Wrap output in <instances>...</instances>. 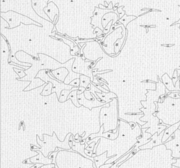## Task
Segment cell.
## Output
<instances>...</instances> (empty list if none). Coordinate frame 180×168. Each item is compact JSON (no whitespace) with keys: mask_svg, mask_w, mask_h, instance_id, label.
I'll list each match as a JSON object with an SVG mask.
<instances>
[{"mask_svg":"<svg viewBox=\"0 0 180 168\" xmlns=\"http://www.w3.org/2000/svg\"><path fill=\"white\" fill-rule=\"evenodd\" d=\"M44 165L42 164H35L32 167H30V168H40L41 167H42Z\"/></svg>","mask_w":180,"mask_h":168,"instance_id":"cell-12","label":"cell"},{"mask_svg":"<svg viewBox=\"0 0 180 168\" xmlns=\"http://www.w3.org/2000/svg\"><path fill=\"white\" fill-rule=\"evenodd\" d=\"M112 166H113V164H108L102 165V166L100 167V168H110V167H112Z\"/></svg>","mask_w":180,"mask_h":168,"instance_id":"cell-13","label":"cell"},{"mask_svg":"<svg viewBox=\"0 0 180 168\" xmlns=\"http://www.w3.org/2000/svg\"><path fill=\"white\" fill-rule=\"evenodd\" d=\"M129 125L131 126V129H133V128L136 126V124L134 122H129Z\"/></svg>","mask_w":180,"mask_h":168,"instance_id":"cell-16","label":"cell"},{"mask_svg":"<svg viewBox=\"0 0 180 168\" xmlns=\"http://www.w3.org/2000/svg\"><path fill=\"white\" fill-rule=\"evenodd\" d=\"M85 91H86V88L83 87H79V89L77 91V95H79L81 94V93H83Z\"/></svg>","mask_w":180,"mask_h":168,"instance_id":"cell-9","label":"cell"},{"mask_svg":"<svg viewBox=\"0 0 180 168\" xmlns=\"http://www.w3.org/2000/svg\"><path fill=\"white\" fill-rule=\"evenodd\" d=\"M118 135H119V129L118 130V131L116 132V133H110V132H104V127L102 126L100 127V130L98 133H93L90 135L87 138V140L86 141V143L89 142L90 141L92 140V139H95L96 137H104L106 139H108L110 140H115L118 138Z\"/></svg>","mask_w":180,"mask_h":168,"instance_id":"cell-1","label":"cell"},{"mask_svg":"<svg viewBox=\"0 0 180 168\" xmlns=\"http://www.w3.org/2000/svg\"><path fill=\"white\" fill-rule=\"evenodd\" d=\"M58 152H59V151L53 152L49 154L48 155V158H49L50 159H51L53 160V162H52L53 164H55V158H56V156L58 154Z\"/></svg>","mask_w":180,"mask_h":168,"instance_id":"cell-6","label":"cell"},{"mask_svg":"<svg viewBox=\"0 0 180 168\" xmlns=\"http://www.w3.org/2000/svg\"><path fill=\"white\" fill-rule=\"evenodd\" d=\"M85 153L86 154V155L89 156V157L92 158V154H93V151H90V150H86V149H85Z\"/></svg>","mask_w":180,"mask_h":168,"instance_id":"cell-11","label":"cell"},{"mask_svg":"<svg viewBox=\"0 0 180 168\" xmlns=\"http://www.w3.org/2000/svg\"></svg>","mask_w":180,"mask_h":168,"instance_id":"cell-20","label":"cell"},{"mask_svg":"<svg viewBox=\"0 0 180 168\" xmlns=\"http://www.w3.org/2000/svg\"><path fill=\"white\" fill-rule=\"evenodd\" d=\"M180 126V121L178 123H177L176 124H174V126H170L169 127L166 129L164 131V137L162 139V143H164L166 142V141L167 140L172 134H173V133L176 131V130L179 127V126Z\"/></svg>","mask_w":180,"mask_h":168,"instance_id":"cell-4","label":"cell"},{"mask_svg":"<svg viewBox=\"0 0 180 168\" xmlns=\"http://www.w3.org/2000/svg\"><path fill=\"white\" fill-rule=\"evenodd\" d=\"M177 73H178V70H175L174 74V76H173V78H172V80L174 85L176 84V82L178 81V76H176Z\"/></svg>","mask_w":180,"mask_h":168,"instance_id":"cell-8","label":"cell"},{"mask_svg":"<svg viewBox=\"0 0 180 168\" xmlns=\"http://www.w3.org/2000/svg\"><path fill=\"white\" fill-rule=\"evenodd\" d=\"M37 151L38 155L34 156V157L30 158V162L32 164H42L43 165H48L51 164L53 160L50 159L49 158L44 156L43 153L40 150H36Z\"/></svg>","mask_w":180,"mask_h":168,"instance_id":"cell-2","label":"cell"},{"mask_svg":"<svg viewBox=\"0 0 180 168\" xmlns=\"http://www.w3.org/2000/svg\"></svg>","mask_w":180,"mask_h":168,"instance_id":"cell-19","label":"cell"},{"mask_svg":"<svg viewBox=\"0 0 180 168\" xmlns=\"http://www.w3.org/2000/svg\"><path fill=\"white\" fill-rule=\"evenodd\" d=\"M169 97L174 98V99H180V95L178 93H172L170 95H168Z\"/></svg>","mask_w":180,"mask_h":168,"instance_id":"cell-7","label":"cell"},{"mask_svg":"<svg viewBox=\"0 0 180 168\" xmlns=\"http://www.w3.org/2000/svg\"><path fill=\"white\" fill-rule=\"evenodd\" d=\"M22 164H32L31 162H30V158H28V159H26L25 160L23 161Z\"/></svg>","mask_w":180,"mask_h":168,"instance_id":"cell-15","label":"cell"},{"mask_svg":"<svg viewBox=\"0 0 180 168\" xmlns=\"http://www.w3.org/2000/svg\"><path fill=\"white\" fill-rule=\"evenodd\" d=\"M112 157H108L107 152H104V154L102 155L95 156L94 158V162L95 163V165L96 166V168H100V167L102 166V165H104L107 160L108 159H110Z\"/></svg>","mask_w":180,"mask_h":168,"instance_id":"cell-3","label":"cell"},{"mask_svg":"<svg viewBox=\"0 0 180 168\" xmlns=\"http://www.w3.org/2000/svg\"><path fill=\"white\" fill-rule=\"evenodd\" d=\"M178 129H180V126H179V127H178Z\"/></svg>","mask_w":180,"mask_h":168,"instance_id":"cell-18","label":"cell"},{"mask_svg":"<svg viewBox=\"0 0 180 168\" xmlns=\"http://www.w3.org/2000/svg\"><path fill=\"white\" fill-rule=\"evenodd\" d=\"M77 91H78V89L74 90V91H73L71 93H70L68 97H67V100H69V99H71L75 106H77V107H80V106H81V104H79L78 98H77Z\"/></svg>","mask_w":180,"mask_h":168,"instance_id":"cell-5","label":"cell"},{"mask_svg":"<svg viewBox=\"0 0 180 168\" xmlns=\"http://www.w3.org/2000/svg\"><path fill=\"white\" fill-rule=\"evenodd\" d=\"M79 133H77L75 135V136H74V138H73L74 142H75V143H80V139H79Z\"/></svg>","mask_w":180,"mask_h":168,"instance_id":"cell-10","label":"cell"},{"mask_svg":"<svg viewBox=\"0 0 180 168\" xmlns=\"http://www.w3.org/2000/svg\"><path fill=\"white\" fill-rule=\"evenodd\" d=\"M22 125V126H23V127H24V128H23V130H24V122H23V121L20 122V124H19V127H18V130L20 129V127H21Z\"/></svg>","mask_w":180,"mask_h":168,"instance_id":"cell-17","label":"cell"},{"mask_svg":"<svg viewBox=\"0 0 180 168\" xmlns=\"http://www.w3.org/2000/svg\"><path fill=\"white\" fill-rule=\"evenodd\" d=\"M175 138V136H174V134H172L171 135H170V137L168 138V139L166 141V142H168V141H172V140H173V139H174ZM165 142V143H166Z\"/></svg>","mask_w":180,"mask_h":168,"instance_id":"cell-14","label":"cell"}]
</instances>
